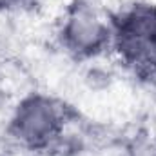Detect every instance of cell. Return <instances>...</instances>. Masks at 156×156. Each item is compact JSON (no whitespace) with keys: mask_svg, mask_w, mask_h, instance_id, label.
I'll list each match as a JSON object with an SVG mask.
<instances>
[{"mask_svg":"<svg viewBox=\"0 0 156 156\" xmlns=\"http://www.w3.org/2000/svg\"><path fill=\"white\" fill-rule=\"evenodd\" d=\"M64 107L47 94L31 93L24 96L13 109L7 133L20 147L29 151H44L58 142L64 133Z\"/></svg>","mask_w":156,"mask_h":156,"instance_id":"2","label":"cell"},{"mask_svg":"<svg viewBox=\"0 0 156 156\" xmlns=\"http://www.w3.org/2000/svg\"><path fill=\"white\" fill-rule=\"evenodd\" d=\"M111 20L104 18L93 5L75 2L62 18L58 40L76 58H94L111 47Z\"/></svg>","mask_w":156,"mask_h":156,"instance_id":"3","label":"cell"},{"mask_svg":"<svg viewBox=\"0 0 156 156\" xmlns=\"http://www.w3.org/2000/svg\"><path fill=\"white\" fill-rule=\"evenodd\" d=\"M111 47L142 76H156V4L136 2L111 16Z\"/></svg>","mask_w":156,"mask_h":156,"instance_id":"1","label":"cell"},{"mask_svg":"<svg viewBox=\"0 0 156 156\" xmlns=\"http://www.w3.org/2000/svg\"><path fill=\"white\" fill-rule=\"evenodd\" d=\"M35 0H0V9L2 11H16L22 7L31 5Z\"/></svg>","mask_w":156,"mask_h":156,"instance_id":"4","label":"cell"}]
</instances>
